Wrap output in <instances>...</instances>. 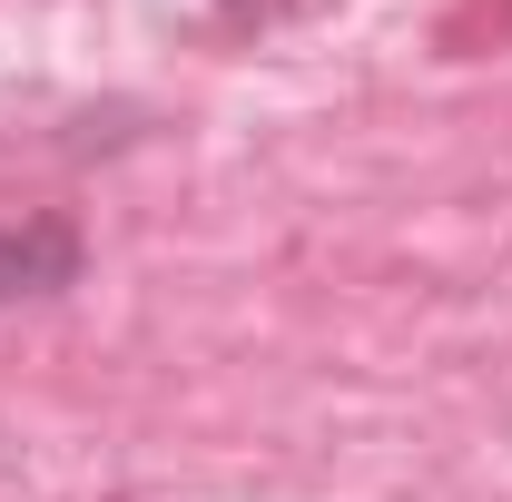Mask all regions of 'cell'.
Segmentation results:
<instances>
[{
  "label": "cell",
  "mask_w": 512,
  "mask_h": 502,
  "mask_svg": "<svg viewBox=\"0 0 512 502\" xmlns=\"http://www.w3.org/2000/svg\"><path fill=\"white\" fill-rule=\"evenodd\" d=\"M79 266H89V237H79L69 217H20V227H0V306L60 296V286H79Z\"/></svg>",
  "instance_id": "1"
},
{
  "label": "cell",
  "mask_w": 512,
  "mask_h": 502,
  "mask_svg": "<svg viewBox=\"0 0 512 502\" xmlns=\"http://www.w3.org/2000/svg\"><path fill=\"white\" fill-rule=\"evenodd\" d=\"M227 20H266V10H286V0H217Z\"/></svg>",
  "instance_id": "2"
}]
</instances>
